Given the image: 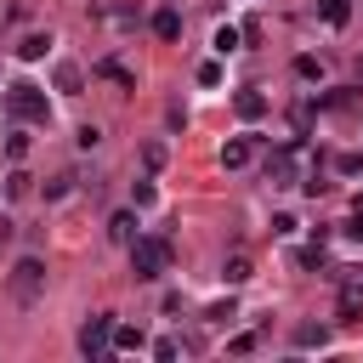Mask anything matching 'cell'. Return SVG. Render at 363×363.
Listing matches in <instances>:
<instances>
[{
    "instance_id": "6da1fadb",
    "label": "cell",
    "mask_w": 363,
    "mask_h": 363,
    "mask_svg": "<svg viewBox=\"0 0 363 363\" xmlns=\"http://www.w3.org/2000/svg\"><path fill=\"white\" fill-rule=\"evenodd\" d=\"M6 113H11V119H23V125H51V102H45V91H40V85H28V79L6 85Z\"/></svg>"
},
{
    "instance_id": "7a4b0ae2",
    "label": "cell",
    "mask_w": 363,
    "mask_h": 363,
    "mask_svg": "<svg viewBox=\"0 0 363 363\" xmlns=\"http://www.w3.org/2000/svg\"><path fill=\"white\" fill-rule=\"evenodd\" d=\"M125 250H130V272H136L142 284H153V278L170 267V244H164V238H142V233H136Z\"/></svg>"
},
{
    "instance_id": "3957f363",
    "label": "cell",
    "mask_w": 363,
    "mask_h": 363,
    "mask_svg": "<svg viewBox=\"0 0 363 363\" xmlns=\"http://www.w3.org/2000/svg\"><path fill=\"white\" fill-rule=\"evenodd\" d=\"M40 289H45V261H40V255H23V261L11 267V295L28 306V301H40Z\"/></svg>"
},
{
    "instance_id": "277c9868",
    "label": "cell",
    "mask_w": 363,
    "mask_h": 363,
    "mask_svg": "<svg viewBox=\"0 0 363 363\" xmlns=\"http://www.w3.org/2000/svg\"><path fill=\"white\" fill-rule=\"evenodd\" d=\"M108 335H113V312L85 318V323H79V352H85V357H102V352H108Z\"/></svg>"
},
{
    "instance_id": "5b68a950",
    "label": "cell",
    "mask_w": 363,
    "mask_h": 363,
    "mask_svg": "<svg viewBox=\"0 0 363 363\" xmlns=\"http://www.w3.org/2000/svg\"><path fill=\"white\" fill-rule=\"evenodd\" d=\"M295 147H301V142H289V147H278V153L267 159V182H272V187H289V182H295Z\"/></svg>"
},
{
    "instance_id": "8992f818",
    "label": "cell",
    "mask_w": 363,
    "mask_h": 363,
    "mask_svg": "<svg viewBox=\"0 0 363 363\" xmlns=\"http://www.w3.org/2000/svg\"><path fill=\"white\" fill-rule=\"evenodd\" d=\"M335 318H340V323H363V284H340Z\"/></svg>"
},
{
    "instance_id": "52a82bcc",
    "label": "cell",
    "mask_w": 363,
    "mask_h": 363,
    "mask_svg": "<svg viewBox=\"0 0 363 363\" xmlns=\"http://www.w3.org/2000/svg\"><path fill=\"white\" fill-rule=\"evenodd\" d=\"M108 346H113V352H142V346H147V335H142V323H113Z\"/></svg>"
},
{
    "instance_id": "ba28073f",
    "label": "cell",
    "mask_w": 363,
    "mask_h": 363,
    "mask_svg": "<svg viewBox=\"0 0 363 363\" xmlns=\"http://www.w3.org/2000/svg\"><path fill=\"white\" fill-rule=\"evenodd\" d=\"M295 346L301 352H323L329 346V323H295Z\"/></svg>"
},
{
    "instance_id": "9c48e42d",
    "label": "cell",
    "mask_w": 363,
    "mask_h": 363,
    "mask_svg": "<svg viewBox=\"0 0 363 363\" xmlns=\"http://www.w3.org/2000/svg\"><path fill=\"white\" fill-rule=\"evenodd\" d=\"M233 108H238V119H250V125H255V119L267 113V96L250 85V91H238V96H233Z\"/></svg>"
},
{
    "instance_id": "30bf717a",
    "label": "cell",
    "mask_w": 363,
    "mask_h": 363,
    "mask_svg": "<svg viewBox=\"0 0 363 363\" xmlns=\"http://www.w3.org/2000/svg\"><path fill=\"white\" fill-rule=\"evenodd\" d=\"M250 153H255V142H250V136H233V142L221 147V164H227V170H244Z\"/></svg>"
},
{
    "instance_id": "8fae6325",
    "label": "cell",
    "mask_w": 363,
    "mask_h": 363,
    "mask_svg": "<svg viewBox=\"0 0 363 363\" xmlns=\"http://www.w3.org/2000/svg\"><path fill=\"white\" fill-rule=\"evenodd\" d=\"M108 238H113V244H130V238H136V204L119 210V216L108 221Z\"/></svg>"
},
{
    "instance_id": "7c38bea8",
    "label": "cell",
    "mask_w": 363,
    "mask_h": 363,
    "mask_svg": "<svg viewBox=\"0 0 363 363\" xmlns=\"http://www.w3.org/2000/svg\"><path fill=\"white\" fill-rule=\"evenodd\" d=\"M153 34H159V40H182V11H170V6L153 11Z\"/></svg>"
},
{
    "instance_id": "4fadbf2b",
    "label": "cell",
    "mask_w": 363,
    "mask_h": 363,
    "mask_svg": "<svg viewBox=\"0 0 363 363\" xmlns=\"http://www.w3.org/2000/svg\"><path fill=\"white\" fill-rule=\"evenodd\" d=\"M45 51H51V34H23V40H17V57H23V62H40Z\"/></svg>"
},
{
    "instance_id": "5bb4252c",
    "label": "cell",
    "mask_w": 363,
    "mask_h": 363,
    "mask_svg": "<svg viewBox=\"0 0 363 363\" xmlns=\"http://www.w3.org/2000/svg\"><path fill=\"white\" fill-rule=\"evenodd\" d=\"M51 79H57V91H68V96H74L79 85H85V74H79V62H57V74H51Z\"/></svg>"
},
{
    "instance_id": "9a60e30c",
    "label": "cell",
    "mask_w": 363,
    "mask_h": 363,
    "mask_svg": "<svg viewBox=\"0 0 363 363\" xmlns=\"http://www.w3.org/2000/svg\"><path fill=\"white\" fill-rule=\"evenodd\" d=\"M210 45H216V51H221V57H233V51H238V45H244V34H238V28H233V23H221V28H216V40H210Z\"/></svg>"
},
{
    "instance_id": "2e32d148",
    "label": "cell",
    "mask_w": 363,
    "mask_h": 363,
    "mask_svg": "<svg viewBox=\"0 0 363 363\" xmlns=\"http://www.w3.org/2000/svg\"><path fill=\"white\" fill-rule=\"evenodd\" d=\"M250 278V255H233V261H221V284H244Z\"/></svg>"
},
{
    "instance_id": "e0dca14e",
    "label": "cell",
    "mask_w": 363,
    "mask_h": 363,
    "mask_svg": "<svg viewBox=\"0 0 363 363\" xmlns=\"http://www.w3.org/2000/svg\"><path fill=\"white\" fill-rule=\"evenodd\" d=\"M233 318H238L233 295H227V301H210V306H204V323H233Z\"/></svg>"
},
{
    "instance_id": "ac0fdd59",
    "label": "cell",
    "mask_w": 363,
    "mask_h": 363,
    "mask_svg": "<svg viewBox=\"0 0 363 363\" xmlns=\"http://www.w3.org/2000/svg\"><path fill=\"white\" fill-rule=\"evenodd\" d=\"M68 193H74V170H62V176H51V182H45V199H51V204H57V199H68Z\"/></svg>"
},
{
    "instance_id": "d6986e66",
    "label": "cell",
    "mask_w": 363,
    "mask_h": 363,
    "mask_svg": "<svg viewBox=\"0 0 363 363\" xmlns=\"http://www.w3.org/2000/svg\"><path fill=\"white\" fill-rule=\"evenodd\" d=\"M340 238H346V244H363V204H357V210L340 221Z\"/></svg>"
},
{
    "instance_id": "ffe728a7",
    "label": "cell",
    "mask_w": 363,
    "mask_h": 363,
    "mask_svg": "<svg viewBox=\"0 0 363 363\" xmlns=\"http://www.w3.org/2000/svg\"><path fill=\"white\" fill-rule=\"evenodd\" d=\"M6 193H11V199L34 193V176H28V170H11V176H6Z\"/></svg>"
},
{
    "instance_id": "44dd1931",
    "label": "cell",
    "mask_w": 363,
    "mask_h": 363,
    "mask_svg": "<svg viewBox=\"0 0 363 363\" xmlns=\"http://www.w3.org/2000/svg\"><path fill=\"white\" fill-rule=\"evenodd\" d=\"M318 11H323V23H335V28H340V23L352 17V6H346V0H323Z\"/></svg>"
},
{
    "instance_id": "7402d4cb",
    "label": "cell",
    "mask_w": 363,
    "mask_h": 363,
    "mask_svg": "<svg viewBox=\"0 0 363 363\" xmlns=\"http://www.w3.org/2000/svg\"><path fill=\"white\" fill-rule=\"evenodd\" d=\"M153 199H159V187H153V182H136V187H130V204H136V210H147Z\"/></svg>"
},
{
    "instance_id": "603a6c76",
    "label": "cell",
    "mask_w": 363,
    "mask_h": 363,
    "mask_svg": "<svg viewBox=\"0 0 363 363\" xmlns=\"http://www.w3.org/2000/svg\"><path fill=\"white\" fill-rule=\"evenodd\" d=\"M335 170H340V176H357V170H363V153H335Z\"/></svg>"
},
{
    "instance_id": "cb8c5ba5",
    "label": "cell",
    "mask_w": 363,
    "mask_h": 363,
    "mask_svg": "<svg viewBox=\"0 0 363 363\" xmlns=\"http://www.w3.org/2000/svg\"><path fill=\"white\" fill-rule=\"evenodd\" d=\"M295 74H301V79H318V74H323V62H318V57H301V62H295Z\"/></svg>"
},
{
    "instance_id": "d4e9b609",
    "label": "cell",
    "mask_w": 363,
    "mask_h": 363,
    "mask_svg": "<svg viewBox=\"0 0 363 363\" xmlns=\"http://www.w3.org/2000/svg\"><path fill=\"white\" fill-rule=\"evenodd\" d=\"M199 85H221V62H199Z\"/></svg>"
},
{
    "instance_id": "484cf974",
    "label": "cell",
    "mask_w": 363,
    "mask_h": 363,
    "mask_svg": "<svg viewBox=\"0 0 363 363\" xmlns=\"http://www.w3.org/2000/svg\"><path fill=\"white\" fill-rule=\"evenodd\" d=\"M6 153H11V159H23V153H28V136H23V130H11V136H6Z\"/></svg>"
},
{
    "instance_id": "4316f807",
    "label": "cell",
    "mask_w": 363,
    "mask_h": 363,
    "mask_svg": "<svg viewBox=\"0 0 363 363\" xmlns=\"http://www.w3.org/2000/svg\"><path fill=\"white\" fill-rule=\"evenodd\" d=\"M176 352H182V340H153V357H159V363H170Z\"/></svg>"
},
{
    "instance_id": "83f0119b",
    "label": "cell",
    "mask_w": 363,
    "mask_h": 363,
    "mask_svg": "<svg viewBox=\"0 0 363 363\" xmlns=\"http://www.w3.org/2000/svg\"><path fill=\"white\" fill-rule=\"evenodd\" d=\"M142 159H147V170H159V164H164V147H159V142H147V147H142Z\"/></svg>"
},
{
    "instance_id": "f1b7e54d",
    "label": "cell",
    "mask_w": 363,
    "mask_h": 363,
    "mask_svg": "<svg viewBox=\"0 0 363 363\" xmlns=\"http://www.w3.org/2000/svg\"><path fill=\"white\" fill-rule=\"evenodd\" d=\"M11 233H17V227H11L6 216H0V244H11Z\"/></svg>"
}]
</instances>
